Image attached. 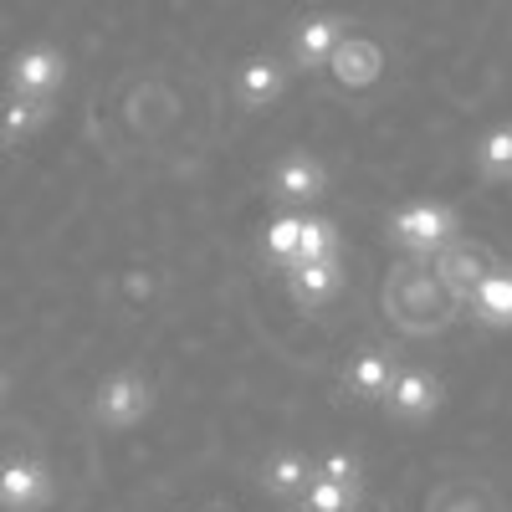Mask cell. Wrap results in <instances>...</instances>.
<instances>
[{"label": "cell", "mask_w": 512, "mask_h": 512, "mask_svg": "<svg viewBox=\"0 0 512 512\" xmlns=\"http://www.w3.org/2000/svg\"><path fill=\"white\" fill-rule=\"evenodd\" d=\"M384 313L400 333H441L456 318V297L446 292V282L436 277V267L425 256H410V262L390 267L384 277Z\"/></svg>", "instance_id": "1"}, {"label": "cell", "mask_w": 512, "mask_h": 512, "mask_svg": "<svg viewBox=\"0 0 512 512\" xmlns=\"http://www.w3.org/2000/svg\"><path fill=\"white\" fill-rule=\"evenodd\" d=\"M384 236H390L405 256H425V262H431L436 251H446L461 236V216L446 200H410V205L384 216Z\"/></svg>", "instance_id": "2"}, {"label": "cell", "mask_w": 512, "mask_h": 512, "mask_svg": "<svg viewBox=\"0 0 512 512\" xmlns=\"http://www.w3.org/2000/svg\"><path fill=\"white\" fill-rule=\"evenodd\" d=\"M154 379L144 369H113L93 390V420L103 431H134V425L154 410Z\"/></svg>", "instance_id": "3"}, {"label": "cell", "mask_w": 512, "mask_h": 512, "mask_svg": "<svg viewBox=\"0 0 512 512\" xmlns=\"http://www.w3.org/2000/svg\"><path fill=\"white\" fill-rule=\"evenodd\" d=\"M57 497V477L47 456L36 451H6L0 456V512H41Z\"/></svg>", "instance_id": "4"}, {"label": "cell", "mask_w": 512, "mask_h": 512, "mask_svg": "<svg viewBox=\"0 0 512 512\" xmlns=\"http://www.w3.org/2000/svg\"><path fill=\"white\" fill-rule=\"evenodd\" d=\"M379 405H384V415L400 420V425H425L431 415H441V405H446V379L431 374V369H420V364H400Z\"/></svg>", "instance_id": "5"}, {"label": "cell", "mask_w": 512, "mask_h": 512, "mask_svg": "<svg viewBox=\"0 0 512 512\" xmlns=\"http://www.w3.org/2000/svg\"><path fill=\"white\" fill-rule=\"evenodd\" d=\"M267 195L277 200V210H308L328 195V164L308 149H292L267 169Z\"/></svg>", "instance_id": "6"}, {"label": "cell", "mask_w": 512, "mask_h": 512, "mask_svg": "<svg viewBox=\"0 0 512 512\" xmlns=\"http://www.w3.org/2000/svg\"><path fill=\"white\" fill-rule=\"evenodd\" d=\"M62 82H67V57L52 41H31V47H21L6 67V93H21V98L52 103L62 93Z\"/></svg>", "instance_id": "7"}, {"label": "cell", "mask_w": 512, "mask_h": 512, "mask_svg": "<svg viewBox=\"0 0 512 512\" xmlns=\"http://www.w3.org/2000/svg\"><path fill=\"white\" fill-rule=\"evenodd\" d=\"M431 267H436V277L446 282V292H451L456 303L466 308V297H472V292L487 282V272L497 267V256H492L482 241H466V236H456L446 251H436V256H431Z\"/></svg>", "instance_id": "8"}, {"label": "cell", "mask_w": 512, "mask_h": 512, "mask_svg": "<svg viewBox=\"0 0 512 512\" xmlns=\"http://www.w3.org/2000/svg\"><path fill=\"white\" fill-rule=\"evenodd\" d=\"M313 477H318V456L297 451V446H277V451L262 456V466H256V482H262V492L277 497V502H297Z\"/></svg>", "instance_id": "9"}, {"label": "cell", "mask_w": 512, "mask_h": 512, "mask_svg": "<svg viewBox=\"0 0 512 512\" xmlns=\"http://www.w3.org/2000/svg\"><path fill=\"white\" fill-rule=\"evenodd\" d=\"M282 272H287L282 277L287 282V297L303 313H323L333 297L344 292V262H338V256H333V262H292Z\"/></svg>", "instance_id": "10"}, {"label": "cell", "mask_w": 512, "mask_h": 512, "mask_svg": "<svg viewBox=\"0 0 512 512\" xmlns=\"http://www.w3.org/2000/svg\"><path fill=\"white\" fill-rule=\"evenodd\" d=\"M395 359L384 354V349H359L349 354V364L338 369V384H344V395L359 400V405H379L384 390H390V379H395Z\"/></svg>", "instance_id": "11"}, {"label": "cell", "mask_w": 512, "mask_h": 512, "mask_svg": "<svg viewBox=\"0 0 512 512\" xmlns=\"http://www.w3.org/2000/svg\"><path fill=\"white\" fill-rule=\"evenodd\" d=\"M287 93V67L277 57H246L241 72H236V98L246 113H267L277 108Z\"/></svg>", "instance_id": "12"}, {"label": "cell", "mask_w": 512, "mask_h": 512, "mask_svg": "<svg viewBox=\"0 0 512 512\" xmlns=\"http://www.w3.org/2000/svg\"><path fill=\"white\" fill-rule=\"evenodd\" d=\"M328 72H333V82H338L344 93L374 88L379 72H384V52L374 47V41H354V36H344V41H338V52H333V62H328Z\"/></svg>", "instance_id": "13"}, {"label": "cell", "mask_w": 512, "mask_h": 512, "mask_svg": "<svg viewBox=\"0 0 512 512\" xmlns=\"http://www.w3.org/2000/svg\"><path fill=\"white\" fill-rule=\"evenodd\" d=\"M466 313H472L482 328H492V333H512V267H492L487 272V282L466 297Z\"/></svg>", "instance_id": "14"}, {"label": "cell", "mask_w": 512, "mask_h": 512, "mask_svg": "<svg viewBox=\"0 0 512 512\" xmlns=\"http://www.w3.org/2000/svg\"><path fill=\"white\" fill-rule=\"evenodd\" d=\"M349 31H344V21L338 16H313V21H303L297 26V36H292V57H297V67L303 72H323L328 62H333V52H338V41H344Z\"/></svg>", "instance_id": "15"}, {"label": "cell", "mask_w": 512, "mask_h": 512, "mask_svg": "<svg viewBox=\"0 0 512 512\" xmlns=\"http://www.w3.org/2000/svg\"><path fill=\"white\" fill-rule=\"evenodd\" d=\"M47 123H52V103L21 98V93H6V98H0V144H6V149L31 144Z\"/></svg>", "instance_id": "16"}, {"label": "cell", "mask_w": 512, "mask_h": 512, "mask_svg": "<svg viewBox=\"0 0 512 512\" xmlns=\"http://www.w3.org/2000/svg\"><path fill=\"white\" fill-rule=\"evenodd\" d=\"M472 169L487 185H512V123H492L472 144Z\"/></svg>", "instance_id": "17"}, {"label": "cell", "mask_w": 512, "mask_h": 512, "mask_svg": "<svg viewBox=\"0 0 512 512\" xmlns=\"http://www.w3.org/2000/svg\"><path fill=\"white\" fill-rule=\"evenodd\" d=\"M262 251L277 267H292L297 251H303V210H277V216L262 226Z\"/></svg>", "instance_id": "18"}, {"label": "cell", "mask_w": 512, "mask_h": 512, "mask_svg": "<svg viewBox=\"0 0 512 512\" xmlns=\"http://www.w3.org/2000/svg\"><path fill=\"white\" fill-rule=\"evenodd\" d=\"M338 251H344L338 221L318 216V210H303V251H297V262H333Z\"/></svg>", "instance_id": "19"}, {"label": "cell", "mask_w": 512, "mask_h": 512, "mask_svg": "<svg viewBox=\"0 0 512 512\" xmlns=\"http://www.w3.org/2000/svg\"><path fill=\"white\" fill-rule=\"evenodd\" d=\"M354 502H364V497H354L349 487H338V482H328V477H313L308 492L297 497L292 507H297V512H349Z\"/></svg>", "instance_id": "20"}, {"label": "cell", "mask_w": 512, "mask_h": 512, "mask_svg": "<svg viewBox=\"0 0 512 512\" xmlns=\"http://www.w3.org/2000/svg\"><path fill=\"white\" fill-rule=\"evenodd\" d=\"M318 477H328L338 487H349L354 497H364V461L354 451H323L318 456Z\"/></svg>", "instance_id": "21"}, {"label": "cell", "mask_w": 512, "mask_h": 512, "mask_svg": "<svg viewBox=\"0 0 512 512\" xmlns=\"http://www.w3.org/2000/svg\"><path fill=\"white\" fill-rule=\"evenodd\" d=\"M149 287H154V282H149L144 272H128V292H134V297H139V292H149Z\"/></svg>", "instance_id": "22"}, {"label": "cell", "mask_w": 512, "mask_h": 512, "mask_svg": "<svg viewBox=\"0 0 512 512\" xmlns=\"http://www.w3.org/2000/svg\"><path fill=\"white\" fill-rule=\"evenodd\" d=\"M6 395H11V379H6V369H0V405H6Z\"/></svg>", "instance_id": "23"}, {"label": "cell", "mask_w": 512, "mask_h": 512, "mask_svg": "<svg viewBox=\"0 0 512 512\" xmlns=\"http://www.w3.org/2000/svg\"><path fill=\"white\" fill-rule=\"evenodd\" d=\"M349 512H374V507H364V502H354V507H349Z\"/></svg>", "instance_id": "24"}, {"label": "cell", "mask_w": 512, "mask_h": 512, "mask_svg": "<svg viewBox=\"0 0 512 512\" xmlns=\"http://www.w3.org/2000/svg\"><path fill=\"white\" fill-rule=\"evenodd\" d=\"M200 512H221V507H200Z\"/></svg>", "instance_id": "25"}]
</instances>
